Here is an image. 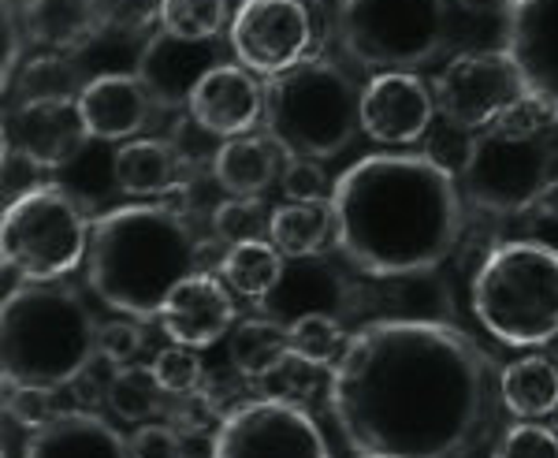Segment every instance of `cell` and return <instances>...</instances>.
<instances>
[{"instance_id":"f35d334b","label":"cell","mask_w":558,"mask_h":458,"mask_svg":"<svg viewBox=\"0 0 558 458\" xmlns=\"http://www.w3.org/2000/svg\"><path fill=\"white\" fill-rule=\"evenodd\" d=\"M279 186H283L287 202H328L331 197V179L313 157H287Z\"/></svg>"},{"instance_id":"83f0119b","label":"cell","mask_w":558,"mask_h":458,"mask_svg":"<svg viewBox=\"0 0 558 458\" xmlns=\"http://www.w3.org/2000/svg\"><path fill=\"white\" fill-rule=\"evenodd\" d=\"M268 242L283 257H317L331 242L328 202H283L268 220Z\"/></svg>"},{"instance_id":"603a6c76","label":"cell","mask_w":558,"mask_h":458,"mask_svg":"<svg viewBox=\"0 0 558 458\" xmlns=\"http://www.w3.org/2000/svg\"><path fill=\"white\" fill-rule=\"evenodd\" d=\"M112 172L120 191L134 197H165L183 186L186 168L168 138H131L116 149Z\"/></svg>"},{"instance_id":"9a60e30c","label":"cell","mask_w":558,"mask_h":458,"mask_svg":"<svg viewBox=\"0 0 558 458\" xmlns=\"http://www.w3.org/2000/svg\"><path fill=\"white\" fill-rule=\"evenodd\" d=\"M86 142L78 101H23L4 120L8 157L31 168H64Z\"/></svg>"},{"instance_id":"9c48e42d","label":"cell","mask_w":558,"mask_h":458,"mask_svg":"<svg viewBox=\"0 0 558 458\" xmlns=\"http://www.w3.org/2000/svg\"><path fill=\"white\" fill-rule=\"evenodd\" d=\"M447 0H339L336 34L350 60L373 71H413L447 45Z\"/></svg>"},{"instance_id":"277c9868","label":"cell","mask_w":558,"mask_h":458,"mask_svg":"<svg viewBox=\"0 0 558 458\" xmlns=\"http://www.w3.org/2000/svg\"><path fill=\"white\" fill-rule=\"evenodd\" d=\"M4 384L8 388H68L101 354V325L83 294L68 284L20 280L4 299Z\"/></svg>"},{"instance_id":"e575fe53","label":"cell","mask_w":558,"mask_h":458,"mask_svg":"<svg viewBox=\"0 0 558 458\" xmlns=\"http://www.w3.org/2000/svg\"><path fill=\"white\" fill-rule=\"evenodd\" d=\"M153 373H157L160 388L168 395H186V391H197L205 381V362L194 347H183V343H172L165 347L157 358H153Z\"/></svg>"},{"instance_id":"60d3db41","label":"cell","mask_w":558,"mask_h":458,"mask_svg":"<svg viewBox=\"0 0 558 458\" xmlns=\"http://www.w3.org/2000/svg\"><path fill=\"white\" fill-rule=\"evenodd\" d=\"M101 358L108 365H134V358L146 347V332L138 321H108L101 325Z\"/></svg>"},{"instance_id":"f546056e","label":"cell","mask_w":558,"mask_h":458,"mask_svg":"<svg viewBox=\"0 0 558 458\" xmlns=\"http://www.w3.org/2000/svg\"><path fill=\"white\" fill-rule=\"evenodd\" d=\"M83 86L86 83L78 79V68L68 60V52H41V57L26 60L8 89H12V105H23V101H78Z\"/></svg>"},{"instance_id":"8992f818","label":"cell","mask_w":558,"mask_h":458,"mask_svg":"<svg viewBox=\"0 0 558 458\" xmlns=\"http://www.w3.org/2000/svg\"><path fill=\"white\" fill-rule=\"evenodd\" d=\"M473 313L502 347L533 350L558 339V250L539 239L495 246L473 276Z\"/></svg>"},{"instance_id":"bcb514c9","label":"cell","mask_w":558,"mask_h":458,"mask_svg":"<svg viewBox=\"0 0 558 458\" xmlns=\"http://www.w3.org/2000/svg\"><path fill=\"white\" fill-rule=\"evenodd\" d=\"M555 176H558V172H555Z\"/></svg>"},{"instance_id":"7c38bea8","label":"cell","mask_w":558,"mask_h":458,"mask_svg":"<svg viewBox=\"0 0 558 458\" xmlns=\"http://www.w3.org/2000/svg\"><path fill=\"white\" fill-rule=\"evenodd\" d=\"M502 20L499 52L514 68L521 101L558 123V0H510Z\"/></svg>"},{"instance_id":"5bb4252c","label":"cell","mask_w":558,"mask_h":458,"mask_svg":"<svg viewBox=\"0 0 558 458\" xmlns=\"http://www.w3.org/2000/svg\"><path fill=\"white\" fill-rule=\"evenodd\" d=\"M436 97L413 71H380L362 86V131L380 146H413L432 128Z\"/></svg>"},{"instance_id":"4dcf8cb0","label":"cell","mask_w":558,"mask_h":458,"mask_svg":"<svg viewBox=\"0 0 558 458\" xmlns=\"http://www.w3.org/2000/svg\"><path fill=\"white\" fill-rule=\"evenodd\" d=\"M165 388H160L153 365H116L112 381H108V407L116 418L134 421V425H146V421L165 407Z\"/></svg>"},{"instance_id":"b9f144b4","label":"cell","mask_w":558,"mask_h":458,"mask_svg":"<svg viewBox=\"0 0 558 458\" xmlns=\"http://www.w3.org/2000/svg\"><path fill=\"white\" fill-rule=\"evenodd\" d=\"M131 439V458H183V433L168 421H146Z\"/></svg>"},{"instance_id":"1f68e13d","label":"cell","mask_w":558,"mask_h":458,"mask_svg":"<svg viewBox=\"0 0 558 458\" xmlns=\"http://www.w3.org/2000/svg\"><path fill=\"white\" fill-rule=\"evenodd\" d=\"M287 339H291V358L310 370H328L339 362L347 347L343 317H331V313H310L287 325Z\"/></svg>"},{"instance_id":"8d00e7d4","label":"cell","mask_w":558,"mask_h":458,"mask_svg":"<svg viewBox=\"0 0 558 458\" xmlns=\"http://www.w3.org/2000/svg\"><path fill=\"white\" fill-rule=\"evenodd\" d=\"M492 458H558V429L544 421H518L499 436Z\"/></svg>"},{"instance_id":"d6986e66","label":"cell","mask_w":558,"mask_h":458,"mask_svg":"<svg viewBox=\"0 0 558 458\" xmlns=\"http://www.w3.org/2000/svg\"><path fill=\"white\" fill-rule=\"evenodd\" d=\"M265 317L279 321V325H291L310 313H331V317H343L350 310V284L343 280L331 262L324 257H287L283 276H279L276 291L265 302Z\"/></svg>"},{"instance_id":"7a4b0ae2","label":"cell","mask_w":558,"mask_h":458,"mask_svg":"<svg viewBox=\"0 0 558 458\" xmlns=\"http://www.w3.org/2000/svg\"><path fill=\"white\" fill-rule=\"evenodd\" d=\"M331 242L368 276L439 268L462 239V183L428 153H368L331 183Z\"/></svg>"},{"instance_id":"f1b7e54d","label":"cell","mask_w":558,"mask_h":458,"mask_svg":"<svg viewBox=\"0 0 558 458\" xmlns=\"http://www.w3.org/2000/svg\"><path fill=\"white\" fill-rule=\"evenodd\" d=\"M287 257L279 254L268 239H254V242H239V246H228L220 262L223 284L231 287L242 299L265 302L268 294L276 291L279 276H283Z\"/></svg>"},{"instance_id":"3957f363","label":"cell","mask_w":558,"mask_h":458,"mask_svg":"<svg viewBox=\"0 0 558 458\" xmlns=\"http://www.w3.org/2000/svg\"><path fill=\"white\" fill-rule=\"evenodd\" d=\"M194 273H202V246L191 220L172 205L134 202L94 220L86 280L123 317H160L175 287Z\"/></svg>"},{"instance_id":"74e56055","label":"cell","mask_w":558,"mask_h":458,"mask_svg":"<svg viewBox=\"0 0 558 458\" xmlns=\"http://www.w3.org/2000/svg\"><path fill=\"white\" fill-rule=\"evenodd\" d=\"M168 142H172L175 157L183 160L186 172H194V168H209V172H213L216 149H220V142H223V138H216V134H213V131H205L191 112H183V116L175 120L172 134H168Z\"/></svg>"},{"instance_id":"ab89813d","label":"cell","mask_w":558,"mask_h":458,"mask_svg":"<svg viewBox=\"0 0 558 458\" xmlns=\"http://www.w3.org/2000/svg\"><path fill=\"white\" fill-rule=\"evenodd\" d=\"M64 410H57V391L52 388H8V418L15 425L38 433L49 421H57Z\"/></svg>"},{"instance_id":"484cf974","label":"cell","mask_w":558,"mask_h":458,"mask_svg":"<svg viewBox=\"0 0 558 458\" xmlns=\"http://www.w3.org/2000/svg\"><path fill=\"white\" fill-rule=\"evenodd\" d=\"M499 399L518 421H544L558 414V365L544 354L510 362L499 373Z\"/></svg>"},{"instance_id":"d4e9b609","label":"cell","mask_w":558,"mask_h":458,"mask_svg":"<svg viewBox=\"0 0 558 458\" xmlns=\"http://www.w3.org/2000/svg\"><path fill=\"white\" fill-rule=\"evenodd\" d=\"M20 26L31 45L52 52H71L94 38L97 20L89 0H23Z\"/></svg>"},{"instance_id":"cb8c5ba5","label":"cell","mask_w":558,"mask_h":458,"mask_svg":"<svg viewBox=\"0 0 558 458\" xmlns=\"http://www.w3.org/2000/svg\"><path fill=\"white\" fill-rule=\"evenodd\" d=\"M376 317L387 321H451L454 317V294L439 268H421L407 276H387L376 280Z\"/></svg>"},{"instance_id":"d590c367","label":"cell","mask_w":558,"mask_h":458,"mask_svg":"<svg viewBox=\"0 0 558 458\" xmlns=\"http://www.w3.org/2000/svg\"><path fill=\"white\" fill-rule=\"evenodd\" d=\"M89 4H94L97 31L134 34L146 31L149 23H160L165 0H89Z\"/></svg>"},{"instance_id":"ba28073f","label":"cell","mask_w":558,"mask_h":458,"mask_svg":"<svg viewBox=\"0 0 558 458\" xmlns=\"http://www.w3.org/2000/svg\"><path fill=\"white\" fill-rule=\"evenodd\" d=\"M89 231L94 224L64 186H26L8 202L0 224L4 265L26 284H57L89 257Z\"/></svg>"},{"instance_id":"52a82bcc","label":"cell","mask_w":558,"mask_h":458,"mask_svg":"<svg viewBox=\"0 0 558 458\" xmlns=\"http://www.w3.org/2000/svg\"><path fill=\"white\" fill-rule=\"evenodd\" d=\"M558 172L555 149L539 131V116L525 101L499 123L476 131L462 160V194L492 217L536 209L544 186Z\"/></svg>"},{"instance_id":"d6a6232c","label":"cell","mask_w":558,"mask_h":458,"mask_svg":"<svg viewBox=\"0 0 558 458\" xmlns=\"http://www.w3.org/2000/svg\"><path fill=\"white\" fill-rule=\"evenodd\" d=\"M231 26L228 0H165L160 8V31L186 41H216Z\"/></svg>"},{"instance_id":"44dd1931","label":"cell","mask_w":558,"mask_h":458,"mask_svg":"<svg viewBox=\"0 0 558 458\" xmlns=\"http://www.w3.org/2000/svg\"><path fill=\"white\" fill-rule=\"evenodd\" d=\"M23 458H131V439L89 410H64L57 421L31 433Z\"/></svg>"},{"instance_id":"ffe728a7","label":"cell","mask_w":558,"mask_h":458,"mask_svg":"<svg viewBox=\"0 0 558 458\" xmlns=\"http://www.w3.org/2000/svg\"><path fill=\"white\" fill-rule=\"evenodd\" d=\"M157 109L146 94L142 79L134 71H105L94 75L78 94L86 134L97 142H131L149 123V112Z\"/></svg>"},{"instance_id":"4316f807","label":"cell","mask_w":558,"mask_h":458,"mask_svg":"<svg viewBox=\"0 0 558 458\" xmlns=\"http://www.w3.org/2000/svg\"><path fill=\"white\" fill-rule=\"evenodd\" d=\"M231 362L246 381H268L291 362V339L287 325L272 317H246L231 336Z\"/></svg>"},{"instance_id":"e0dca14e","label":"cell","mask_w":558,"mask_h":458,"mask_svg":"<svg viewBox=\"0 0 558 458\" xmlns=\"http://www.w3.org/2000/svg\"><path fill=\"white\" fill-rule=\"evenodd\" d=\"M186 112L216 138H239L265 120V86L242 64H216L197 83Z\"/></svg>"},{"instance_id":"ee69618b","label":"cell","mask_w":558,"mask_h":458,"mask_svg":"<svg viewBox=\"0 0 558 458\" xmlns=\"http://www.w3.org/2000/svg\"><path fill=\"white\" fill-rule=\"evenodd\" d=\"M536 213L547 220H558V176L544 186V194H539V202H536Z\"/></svg>"},{"instance_id":"836d02e7","label":"cell","mask_w":558,"mask_h":458,"mask_svg":"<svg viewBox=\"0 0 558 458\" xmlns=\"http://www.w3.org/2000/svg\"><path fill=\"white\" fill-rule=\"evenodd\" d=\"M268 220L272 213L260 205V197H223L213 209V236L228 246L268 239Z\"/></svg>"},{"instance_id":"8fae6325","label":"cell","mask_w":558,"mask_h":458,"mask_svg":"<svg viewBox=\"0 0 558 458\" xmlns=\"http://www.w3.org/2000/svg\"><path fill=\"white\" fill-rule=\"evenodd\" d=\"M317 8L310 0H242L228 26L235 60L265 79L317 57Z\"/></svg>"},{"instance_id":"5b68a950","label":"cell","mask_w":558,"mask_h":458,"mask_svg":"<svg viewBox=\"0 0 558 458\" xmlns=\"http://www.w3.org/2000/svg\"><path fill=\"white\" fill-rule=\"evenodd\" d=\"M265 134L283 157L328 160L362 131V86L331 57H310L265 83Z\"/></svg>"},{"instance_id":"7402d4cb","label":"cell","mask_w":558,"mask_h":458,"mask_svg":"<svg viewBox=\"0 0 558 458\" xmlns=\"http://www.w3.org/2000/svg\"><path fill=\"white\" fill-rule=\"evenodd\" d=\"M283 149L268 134H239L223 138L213 160V179L228 197H260L283 176Z\"/></svg>"},{"instance_id":"7bdbcfd3","label":"cell","mask_w":558,"mask_h":458,"mask_svg":"<svg viewBox=\"0 0 558 458\" xmlns=\"http://www.w3.org/2000/svg\"><path fill=\"white\" fill-rule=\"evenodd\" d=\"M172 418H175V425H183V433H202V429L213 421V399H209V391L197 388V391L179 395Z\"/></svg>"},{"instance_id":"4fadbf2b","label":"cell","mask_w":558,"mask_h":458,"mask_svg":"<svg viewBox=\"0 0 558 458\" xmlns=\"http://www.w3.org/2000/svg\"><path fill=\"white\" fill-rule=\"evenodd\" d=\"M436 112L462 131H484L521 105L514 68L502 52H462L432 79Z\"/></svg>"},{"instance_id":"f6af8a7d","label":"cell","mask_w":558,"mask_h":458,"mask_svg":"<svg viewBox=\"0 0 558 458\" xmlns=\"http://www.w3.org/2000/svg\"><path fill=\"white\" fill-rule=\"evenodd\" d=\"M454 4H462L473 15H492V12H507L510 0H454Z\"/></svg>"},{"instance_id":"ac0fdd59","label":"cell","mask_w":558,"mask_h":458,"mask_svg":"<svg viewBox=\"0 0 558 458\" xmlns=\"http://www.w3.org/2000/svg\"><path fill=\"white\" fill-rule=\"evenodd\" d=\"M165 332L172 336V343L205 350L220 343L231 328H235V299L231 287H223L209 273H194L191 280H183L168 299L165 313Z\"/></svg>"},{"instance_id":"30bf717a","label":"cell","mask_w":558,"mask_h":458,"mask_svg":"<svg viewBox=\"0 0 558 458\" xmlns=\"http://www.w3.org/2000/svg\"><path fill=\"white\" fill-rule=\"evenodd\" d=\"M209 458H331V447L305 402L268 395L220 418Z\"/></svg>"},{"instance_id":"6da1fadb","label":"cell","mask_w":558,"mask_h":458,"mask_svg":"<svg viewBox=\"0 0 558 458\" xmlns=\"http://www.w3.org/2000/svg\"><path fill=\"white\" fill-rule=\"evenodd\" d=\"M495 384L488 350L454 321L373 317L331 365L328 410L354 458H462Z\"/></svg>"},{"instance_id":"2e32d148","label":"cell","mask_w":558,"mask_h":458,"mask_svg":"<svg viewBox=\"0 0 558 458\" xmlns=\"http://www.w3.org/2000/svg\"><path fill=\"white\" fill-rule=\"evenodd\" d=\"M216 64H220V60H216L213 41H186L168 31H157L146 41V49H142L138 64H134V75L142 79V86H146V94L153 97L157 109L186 112L197 83H202Z\"/></svg>"}]
</instances>
